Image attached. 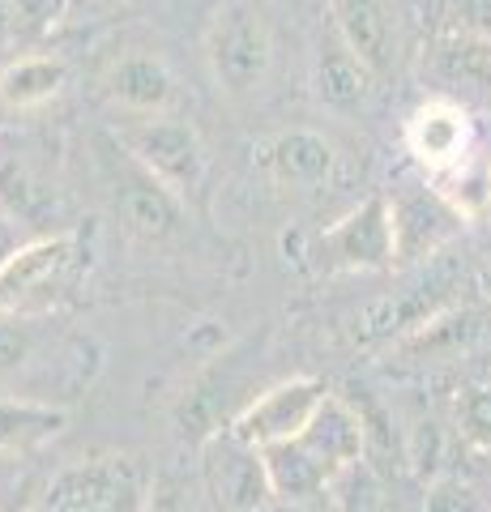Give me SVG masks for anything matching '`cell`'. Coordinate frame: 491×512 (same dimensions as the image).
Listing matches in <instances>:
<instances>
[{
    "mask_svg": "<svg viewBox=\"0 0 491 512\" xmlns=\"http://www.w3.org/2000/svg\"><path fill=\"white\" fill-rule=\"evenodd\" d=\"M150 512H193V504L184 500V491L176 483H158L150 495Z\"/></svg>",
    "mask_w": 491,
    "mask_h": 512,
    "instance_id": "f1b7e54d",
    "label": "cell"
},
{
    "mask_svg": "<svg viewBox=\"0 0 491 512\" xmlns=\"http://www.w3.org/2000/svg\"><path fill=\"white\" fill-rule=\"evenodd\" d=\"M487 214H491V210H487Z\"/></svg>",
    "mask_w": 491,
    "mask_h": 512,
    "instance_id": "d6a6232c",
    "label": "cell"
},
{
    "mask_svg": "<svg viewBox=\"0 0 491 512\" xmlns=\"http://www.w3.org/2000/svg\"><path fill=\"white\" fill-rule=\"evenodd\" d=\"M321 248L334 269H385L393 265L389 197L359 201L351 214L321 231Z\"/></svg>",
    "mask_w": 491,
    "mask_h": 512,
    "instance_id": "ba28073f",
    "label": "cell"
},
{
    "mask_svg": "<svg viewBox=\"0 0 491 512\" xmlns=\"http://www.w3.org/2000/svg\"><path fill=\"white\" fill-rule=\"evenodd\" d=\"M329 508L334 512H393L385 483L376 478L368 461H351L334 483H329Z\"/></svg>",
    "mask_w": 491,
    "mask_h": 512,
    "instance_id": "44dd1931",
    "label": "cell"
},
{
    "mask_svg": "<svg viewBox=\"0 0 491 512\" xmlns=\"http://www.w3.org/2000/svg\"><path fill=\"white\" fill-rule=\"evenodd\" d=\"M363 440H368V431H363L359 410H351L334 393H325V402L316 406L308 427L295 436V444L321 466V474L329 478V483H334L351 461L363 457Z\"/></svg>",
    "mask_w": 491,
    "mask_h": 512,
    "instance_id": "8fae6325",
    "label": "cell"
},
{
    "mask_svg": "<svg viewBox=\"0 0 491 512\" xmlns=\"http://www.w3.org/2000/svg\"><path fill=\"white\" fill-rule=\"evenodd\" d=\"M112 201L120 222L141 239H167L180 227V197L167 184H158L146 167H137L124 150L112 175Z\"/></svg>",
    "mask_w": 491,
    "mask_h": 512,
    "instance_id": "9c48e42d",
    "label": "cell"
},
{
    "mask_svg": "<svg viewBox=\"0 0 491 512\" xmlns=\"http://www.w3.org/2000/svg\"><path fill=\"white\" fill-rule=\"evenodd\" d=\"M90 265L86 231L39 235L9 256L0 269V312L5 316H39L65 299Z\"/></svg>",
    "mask_w": 491,
    "mask_h": 512,
    "instance_id": "6da1fadb",
    "label": "cell"
},
{
    "mask_svg": "<svg viewBox=\"0 0 491 512\" xmlns=\"http://www.w3.org/2000/svg\"><path fill=\"white\" fill-rule=\"evenodd\" d=\"M325 512H334V508H325Z\"/></svg>",
    "mask_w": 491,
    "mask_h": 512,
    "instance_id": "4dcf8cb0",
    "label": "cell"
},
{
    "mask_svg": "<svg viewBox=\"0 0 491 512\" xmlns=\"http://www.w3.org/2000/svg\"><path fill=\"white\" fill-rule=\"evenodd\" d=\"M329 26L351 52L368 64L372 77L393 64V22L385 0H329Z\"/></svg>",
    "mask_w": 491,
    "mask_h": 512,
    "instance_id": "9a60e30c",
    "label": "cell"
},
{
    "mask_svg": "<svg viewBox=\"0 0 491 512\" xmlns=\"http://www.w3.org/2000/svg\"><path fill=\"white\" fill-rule=\"evenodd\" d=\"M107 94L129 116H158L176 99V82H171V69L154 52H129L107 73Z\"/></svg>",
    "mask_w": 491,
    "mask_h": 512,
    "instance_id": "2e32d148",
    "label": "cell"
},
{
    "mask_svg": "<svg viewBox=\"0 0 491 512\" xmlns=\"http://www.w3.org/2000/svg\"><path fill=\"white\" fill-rule=\"evenodd\" d=\"M453 286H457L453 265L445 261V252H436L427 282L410 286V291H402V295H380L372 303H363V308L355 312L351 338L359 346H380V342H389V338H402V333L423 329L427 320L449 308Z\"/></svg>",
    "mask_w": 491,
    "mask_h": 512,
    "instance_id": "5b68a950",
    "label": "cell"
},
{
    "mask_svg": "<svg viewBox=\"0 0 491 512\" xmlns=\"http://www.w3.org/2000/svg\"><path fill=\"white\" fill-rule=\"evenodd\" d=\"M26 244V231H22V222L18 218H9L5 210H0V269L9 265V256L18 252Z\"/></svg>",
    "mask_w": 491,
    "mask_h": 512,
    "instance_id": "83f0119b",
    "label": "cell"
},
{
    "mask_svg": "<svg viewBox=\"0 0 491 512\" xmlns=\"http://www.w3.org/2000/svg\"><path fill=\"white\" fill-rule=\"evenodd\" d=\"M65 60L56 56H18L0 69V107L9 111H30L52 103L65 90Z\"/></svg>",
    "mask_w": 491,
    "mask_h": 512,
    "instance_id": "ac0fdd59",
    "label": "cell"
},
{
    "mask_svg": "<svg viewBox=\"0 0 491 512\" xmlns=\"http://www.w3.org/2000/svg\"><path fill=\"white\" fill-rule=\"evenodd\" d=\"M201 444H205L201 474H205V491L214 495V504L223 512H265L274 491H269V478H265L261 448L240 440L231 427H218Z\"/></svg>",
    "mask_w": 491,
    "mask_h": 512,
    "instance_id": "8992f818",
    "label": "cell"
},
{
    "mask_svg": "<svg viewBox=\"0 0 491 512\" xmlns=\"http://www.w3.org/2000/svg\"><path fill=\"white\" fill-rule=\"evenodd\" d=\"M436 56H440V73L449 82L470 86V90H491V39L462 30V35H449L440 43Z\"/></svg>",
    "mask_w": 491,
    "mask_h": 512,
    "instance_id": "ffe728a7",
    "label": "cell"
},
{
    "mask_svg": "<svg viewBox=\"0 0 491 512\" xmlns=\"http://www.w3.org/2000/svg\"><path fill=\"white\" fill-rule=\"evenodd\" d=\"M261 461H265L269 491H274L278 500H287V504L316 500V495L329 491V478L321 474V466H316V461L295 440H282V444L261 448Z\"/></svg>",
    "mask_w": 491,
    "mask_h": 512,
    "instance_id": "d6986e66",
    "label": "cell"
},
{
    "mask_svg": "<svg viewBox=\"0 0 491 512\" xmlns=\"http://www.w3.org/2000/svg\"><path fill=\"white\" fill-rule=\"evenodd\" d=\"M39 359V329L30 316H5L0 312V376L22 372Z\"/></svg>",
    "mask_w": 491,
    "mask_h": 512,
    "instance_id": "cb8c5ba5",
    "label": "cell"
},
{
    "mask_svg": "<svg viewBox=\"0 0 491 512\" xmlns=\"http://www.w3.org/2000/svg\"><path fill=\"white\" fill-rule=\"evenodd\" d=\"M325 380L316 376H291V380H278L274 389L257 393L252 402L235 414L227 423L235 436L248 440L252 448H269V444H282V440H295L299 431L308 427V419L316 414V406L325 402Z\"/></svg>",
    "mask_w": 491,
    "mask_h": 512,
    "instance_id": "52a82bcc",
    "label": "cell"
},
{
    "mask_svg": "<svg viewBox=\"0 0 491 512\" xmlns=\"http://www.w3.org/2000/svg\"><path fill=\"white\" fill-rule=\"evenodd\" d=\"M65 406L35 397H0V453H30L65 431Z\"/></svg>",
    "mask_w": 491,
    "mask_h": 512,
    "instance_id": "e0dca14e",
    "label": "cell"
},
{
    "mask_svg": "<svg viewBox=\"0 0 491 512\" xmlns=\"http://www.w3.org/2000/svg\"><path fill=\"white\" fill-rule=\"evenodd\" d=\"M205 56H210V73L218 90L227 94H252L265 86L269 64H274V43H269V26L248 0H223L205 30Z\"/></svg>",
    "mask_w": 491,
    "mask_h": 512,
    "instance_id": "7a4b0ae2",
    "label": "cell"
},
{
    "mask_svg": "<svg viewBox=\"0 0 491 512\" xmlns=\"http://www.w3.org/2000/svg\"><path fill=\"white\" fill-rule=\"evenodd\" d=\"M141 466L133 457H94L47 483L39 512H133L141 504Z\"/></svg>",
    "mask_w": 491,
    "mask_h": 512,
    "instance_id": "277c9868",
    "label": "cell"
},
{
    "mask_svg": "<svg viewBox=\"0 0 491 512\" xmlns=\"http://www.w3.org/2000/svg\"><path fill=\"white\" fill-rule=\"evenodd\" d=\"M406 146L427 171H449L470 158V120L449 99L423 103L406 124Z\"/></svg>",
    "mask_w": 491,
    "mask_h": 512,
    "instance_id": "7c38bea8",
    "label": "cell"
},
{
    "mask_svg": "<svg viewBox=\"0 0 491 512\" xmlns=\"http://www.w3.org/2000/svg\"><path fill=\"white\" fill-rule=\"evenodd\" d=\"M457 218L440 192H406L389 201V227H393V261H432L457 231Z\"/></svg>",
    "mask_w": 491,
    "mask_h": 512,
    "instance_id": "30bf717a",
    "label": "cell"
},
{
    "mask_svg": "<svg viewBox=\"0 0 491 512\" xmlns=\"http://www.w3.org/2000/svg\"><path fill=\"white\" fill-rule=\"evenodd\" d=\"M0 210L26 227V222H43L47 210H56V201L52 188H43L22 163H0Z\"/></svg>",
    "mask_w": 491,
    "mask_h": 512,
    "instance_id": "7402d4cb",
    "label": "cell"
},
{
    "mask_svg": "<svg viewBox=\"0 0 491 512\" xmlns=\"http://www.w3.org/2000/svg\"><path fill=\"white\" fill-rule=\"evenodd\" d=\"M13 39H39L69 13V0H9Z\"/></svg>",
    "mask_w": 491,
    "mask_h": 512,
    "instance_id": "d4e9b609",
    "label": "cell"
},
{
    "mask_svg": "<svg viewBox=\"0 0 491 512\" xmlns=\"http://www.w3.org/2000/svg\"><path fill=\"white\" fill-rule=\"evenodd\" d=\"M116 146L129 154L137 167H146L158 184H167L180 201L205 175V146H201L197 128L180 116H171V111L129 116L116 128Z\"/></svg>",
    "mask_w": 491,
    "mask_h": 512,
    "instance_id": "3957f363",
    "label": "cell"
},
{
    "mask_svg": "<svg viewBox=\"0 0 491 512\" xmlns=\"http://www.w3.org/2000/svg\"><path fill=\"white\" fill-rule=\"evenodd\" d=\"M427 512H487V508L479 504V495L470 487L449 478V483H440L432 495H427Z\"/></svg>",
    "mask_w": 491,
    "mask_h": 512,
    "instance_id": "4316f807",
    "label": "cell"
},
{
    "mask_svg": "<svg viewBox=\"0 0 491 512\" xmlns=\"http://www.w3.org/2000/svg\"><path fill=\"white\" fill-rule=\"evenodd\" d=\"M261 167L282 188H316L338 167V150L312 128H291L261 146Z\"/></svg>",
    "mask_w": 491,
    "mask_h": 512,
    "instance_id": "4fadbf2b",
    "label": "cell"
},
{
    "mask_svg": "<svg viewBox=\"0 0 491 512\" xmlns=\"http://www.w3.org/2000/svg\"><path fill=\"white\" fill-rule=\"evenodd\" d=\"M13 43V13H9V0H0V47Z\"/></svg>",
    "mask_w": 491,
    "mask_h": 512,
    "instance_id": "f546056e",
    "label": "cell"
},
{
    "mask_svg": "<svg viewBox=\"0 0 491 512\" xmlns=\"http://www.w3.org/2000/svg\"><path fill=\"white\" fill-rule=\"evenodd\" d=\"M457 423H462V436L470 444H479L491 453V384L466 389V397L457 402Z\"/></svg>",
    "mask_w": 491,
    "mask_h": 512,
    "instance_id": "484cf974",
    "label": "cell"
},
{
    "mask_svg": "<svg viewBox=\"0 0 491 512\" xmlns=\"http://www.w3.org/2000/svg\"><path fill=\"white\" fill-rule=\"evenodd\" d=\"M487 171H491V163H487Z\"/></svg>",
    "mask_w": 491,
    "mask_h": 512,
    "instance_id": "1f68e13d",
    "label": "cell"
},
{
    "mask_svg": "<svg viewBox=\"0 0 491 512\" xmlns=\"http://www.w3.org/2000/svg\"><path fill=\"white\" fill-rule=\"evenodd\" d=\"M440 197L449 201V210L457 218H479L491 210V171L457 163L449 171H440Z\"/></svg>",
    "mask_w": 491,
    "mask_h": 512,
    "instance_id": "603a6c76",
    "label": "cell"
},
{
    "mask_svg": "<svg viewBox=\"0 0 491 512\" xmlns=\"http://www.w3.org/2000/svg\"><path fill=\"white\" fill-rule=\"evenodd\" d=\"M312 86H316V99H321L325 107L334 111H355L372 99V86L376 77L372 69L363 64L351 47H346L334 26L321 35V43H316V64H312Z\"/></svg>",
    "mask_w": 491,
    "mask_h": 512,
    "instance_id": "5bb4252c",
    "label": "cell"
}]
</instances>
